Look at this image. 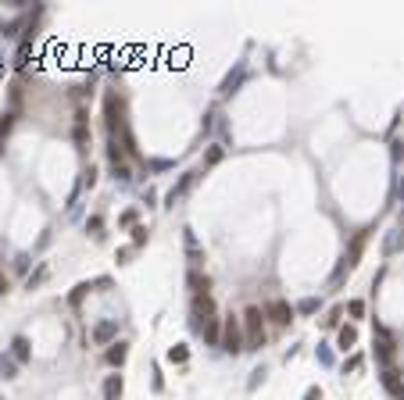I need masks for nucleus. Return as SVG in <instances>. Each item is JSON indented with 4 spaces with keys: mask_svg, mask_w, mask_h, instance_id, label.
I'll return each instance as SVG.
<instances>
[{
    "mask_svg": "<svg viewBox=\"0 0 404 400\" xmlns=\"http://www.w3.org/2000/svg\"><path fill=\"white\" fill-rule=\"evenodd\" d=\"M244 325H247V347H261L265 343V322H261V311L258 307H247Z\"/></svg>",
    "mask_w": 404,
    "mask_h": 400,
    "instance_id": "obj_1",
    "label": "nucleus"
},
{
    "mask_svg": "<svg viewBox=\"0 0 404 400\" xmlns=\"http://www.w3.org/2000/svg\"><path fill=\"white\" fill-rule=\"evenodd\" d=\"M265 314L272 318V322H279V325H286L290 318H294V307L286 304V300H268V307H265Z\"/></svg>",
    "mask_w": 404,
    "mask_h": 400,
    "instance_id": "obj_2",
    "label": "nucleus"
},
{
    "mask_svg": "<svg viewBox=\"0 0 404 400\" xmlns=\"http://www.w3.org/2000/svg\"><path fill=\"white\" fill-rule=\"evenodd\" d=\"M222 347H225L229 354L244 350V347H240V322H236V318H225V332H222Z\"/></svg>",
    "mask_w": 404,
    "mask_h": 400,
    "instance_id": "obj_3",
    "label": "nucleus"
},
{
    "mask_svg": "<svg viewBox=\"0 0 404 400\" xmlns=\"http://www.w3.org/2000/svg\"><path fill=\"white\" fill-rule=\"evenodd\" d=\"M104 396H107V400H118V396H122V379H118V375H111V379L104 382Z\"/></svg>",
    "mask_w": 404,
    "mask_h": 400,
    "instance_id": "obj_4",
    "label": "nucleus"
},
{
    "mask_svg": "<svg viewBox=\"0 0 404 400\" xmlns=\"http://www.w3.org/2000/svg\"><path fill=\"white\" fill-rule=\"evenodd\" d=\"M126 354H129L126 343H114V347L107 350V361H111V365H122V361H126Z\"/></svg>",
    "mask_w": 404,
    "mask_h": 400,
    "instance_id": "obj_5",
    "label": "nucleus"
},
{
    "mask_svg": "<svg viewBox=\"0 0 404 400\" xmlns=\"http://www.w3.org/2000/svg\"><path fill=\"white\" fill-rule=\"evenodd\" d=\"M114 329H118L114 322H104V325H97V332H93V340H100V343H104V340H111V336H114Z\"/></svg>",
    "mask_w": 404,
    "mask_h": 400,
    "instance_id": "obj_6",
    "label": "nucleus"
},
{
    "mask_svg": "<svg viewBox=\"0 0 404 400\" xmlns=\"http://www.w3.org/2000/svg\"><path fill=\"white\" fill-rule=\"evenodd\" d=\"M204 340H208V343L218 340V322H215V318H211V322H204Z\"/></svg>",
    "mask_w": 404,
    "mask_h": 400,
    "instance_id": "obj_7",
    "label": "nucleus"
},
{
    "mask_svg": "<svg viewBox=\"0 0 404 400\" xmlns=\"http://www.w3.org/2000/svg\"><path fill=\"white\" fill-rule=\"evenodd\" d=\"M190 286H193L197 293H208V279H200V275L193 272V275H190Z\"/></svg>",
    "mask_w": 404,
    "mask_h": 400,
    "instance_id": "obj_8",
    "label": "nucleus"
},
{
    "mask_svg": "<svg viewBox=\"0 0 404 400\" xmlns=\"http://www.w3.org/2000/svg\"><path fill=\"white\" fill-rule=\"evenodd\" d=\"M15 357H18V361H25V357H29V343H25L22 336L15 340Z\"/></svg>",
    "mask_w": 404,
    "mask_h": 400,
    "instance_id": "obj_9",
    "label": "nucleus"
},
{
    "mask_svg": "<svg viewBox=\"0 0 404 400\" xmlns=\"http://www.w3.org/2000/svg\"><path fill=\"white\" fill-rule=\"evenodd\" d=\"M354 340H358V336H354V329H340V347H343V350H347V347H354Z\"/></svg>",
    "mask_w": 404,
    "mask_h": 400,
    "instance_id": "obj_10",
    "label": "nucleus"
},
{
    "mask_svg": "<svg viewBox=\"0 0 404 400\" xmlns=\"http://www.w3.org/2000/svg\"><path fill=\"white\" fill-rule=\"evenodd\" d=\"M168 357H172V361H186V347H172Z\"/></svg>",
    "mask_w": 404,
    "mask_h": 400,
    "instance_id": "obj_11",
    "label": "nucleus"
},
{
    "mask_svg": "<svg viewBox=\"0 0 404 400\" xmlns=\"http://www.w3.org/2000/svg\"><path fill=\"white\" fill-rule=\"evenodd\" d=\"M351 314L361 318V314H365V304H361V300H351Z\"/></svg>",
    "mask_w": 404,
    "mask_h": 400,
    "instance_id": "obj_12",
    "label": "nucleus"
},
{
    "mask_svg": "<svg viewBox=\"0 0 404 400\" xmlns=\"http://www.w3.org/2000/svg\"><path fill=\"white\" fill-rule=\"evenodd\" d=\"M0 293H8V275H0Z\"/></svg>",
    "mask_w": 404,
    "mask_h": 400,
    "instance_id": "obj_13",
    "label": "nucleus"
}]
</instances>
